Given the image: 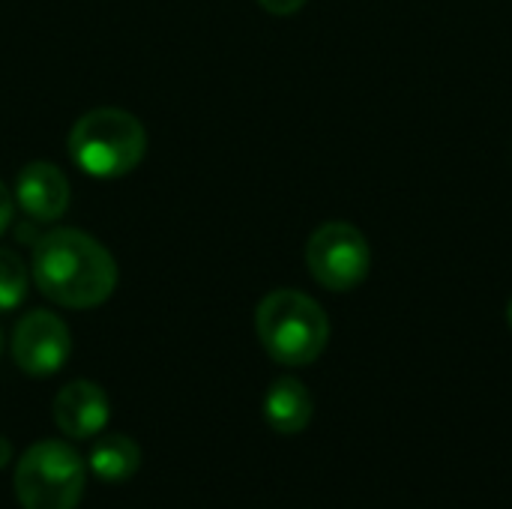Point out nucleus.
Listing matches in <instances>:
<instances>
[{
  "label": "nucleus",
  "mask_w": 512,
  "mask_h": 509,
  "mask_svg": "<svg viewBox=\"0 0 512 509\" xmlns=\"http://www.w3.org/2000/svg\"><path fill=\"white\" fill-rule=\"evenodd\" d=\"M306 264L327 291H351L369 276L372 249L351 222H324L306 243Z\"/></svg>",
  "instance_id": "obj_5"
},
{
  "label": "nucleus",
  "mask_w": 512,
  "mask_h": 509,
  "mask_svg": "<svg viewBox=\"0 0 512 509\" xmlns=\"http://www.w3.org/2000/svg\"><path fill=\"white\" fill-rule=\"evenodd\" d=\"M0 351H3V330H0Z\"/></svg>",
  "instance_id": "obj_16"
},
{
  "label": "nucleus",
  "mask_w": 512,
  "mask_h": 509,
  "mask_svg": "<svg viewBox=\"0 0 512 509\" xmlns=\"http://www.w3.org/2000/svg\"><path fill=\"white\" fill-rule=\"evenodd\" d=\"M507 324H510V330H512V297H510V303H507Z\"/></svg>",
  "instance_id": "obj_15"
},
{
  "label": "nucleus",
  "mask_w": 512,
  "mask_h": 509,
  "mask_svg": "<svg viewBox=\"0 0 512 509\" xmlns=\"http://www.w3.org/2000/svg\"><path fill=\"white\" fill-rule=\"evenodd\" d=\"M147 153V132L138 117L120 108L87 111L69 132L72 162L99 180L123 177L141 165Z\"/></svg>",
  "instance_id": "obj_3"
},
{
  "label": "nucleus",
  "mask_w": 512,
  "mask_h": 509,
  "mask_svg": "<svg viewBox=\"0 0 512 509\" xmlns=\"http://www.w3.org/2000/svg\"><path fill=\"white\" fill-rule=\"evenodd\" d=\"M69 180L51 162H30L18 171L15 201L33 222H54L69 207Z\"/></svg>",
  "instance_id": "obj_8"
},
{
  "label": "nucleus",
  "mask_w": 512,
  "mask_h": 509,
  "mask_svg": "<svg viewBox=\"0 0 512 509\" xmlns=\"http://www.w3.org/2000/svg\"><path fill=\"white\" fill-rule=\"evenodd\" d=\"M27 279L30 276L24 261L15 252L0 249V312L21 306V300L27 297Z\"/></svg>",
  "instance_id": "obj_11"
},
{
  "label": "nucleus",
  "mask_w": 512,
  "mask_h": 509,
  "mask_svg": "<svg viewBox=\"0 0 512 509\" xmlns=\"http://www.w3.org/2000/svg\"><path fill=\"white\" fill-rule=\"evenodd\" d=\"M30 276L36 288L63 309L102 306L117 288L111 252L78 228H54L33 246Z\"/></svg>",
  "instance_id": "obj_1"
},
{
  "label": "nucleus",
  "mask_w": 512,
  "mask_h": 509,
  "mask_svg": "<svg viewBox=\"0 0 512 509\" xmlns=\"http://www.w3.org/2000/svg\"><path fill=\"white\" fill-rule=\"evenodd\" d=\"M255 330L270 360L291 369L312 366L330 342L327 312L294 288L270 291L258 303Z\"/></svg>",
  "instance_id": "obj_2"
},
{
  "label": "nucleus",
  "mask_w": 512,
  "mask_h": 509,
  "mask_svg": "<svg viewBox=\"0 0 512 509\" xmlns=\"http://www.w3.org/2000/svg\"><path fill=\"white\" fill-rule=\"evenodd\" d=\"M12 216H15V201H12L9 189L3 186V180H0V237H3L6 228L12 225Z\"/></svg>",
  "instance_id": "obj_12"
},
{
  "label": "nucleus",
  "mask_w": 512,
  "mask_h": 509,
  "mask_svg": "<svg viewBox=\"0 0 512 509\" xmlns=\"http://www.w3.org/2000/svg\"><path fill=\"white\" fill-rule=\"evenodd\" d=\"M54 423L66 438L84 441L93 438L96 432L105 429L111 417L108 396L99 384L93 381H69L57 396H54Z\"/></svg>",
  "instance_id": "obj_7"
},
{
  "label": "nucleus",
  "mask_w": 512,
  "mask_h": 509,
  "mask_svg": "<svg viewBox=\"0 0 512 509\" xmlns=\"http://www.w3.org/2000/svg\"><path fill=\"white\" fill-rule=\"evenodd\" d=\"M315 414L312 393L297 378H279L264 396V420L279 435H300Z\"/></svg>",
  "instance_id": "obj_9"
},
{
  "label": "nucleus",
  "mask_w": 512,
  "mask_h": 509,
  "mask_svg": "<svg viewBox=\"0 0 512 509\" xmlns=\"http://www.w3.org/2000/svg\"><path fill=\"white\" fill-rule=\"evenodd\" d=\"M9 459H12V447H9V441H6V438H0V468H6V465H9Z\"/></svg>",
  "instance_id": "obj_14"
},
{
  "label": "nucleus",
  "mask_w": 512,
  "mask_h": 509,
  "mask_svg": "<svg viewBox=\"0 0 512 509\" xmlns=\"http://www.w3.org/2000/svg\"><path fill=\"white\" fill-rule=\"evenodd\" d=\"M84 486L87 468L63 441L33 444L15 468V498L24 509H75Z\"/></svg>",
  "instance_id": "obj_4"
},
{
  "label": "nucleus",
  "mask_w": 512,
  "mask_h": 509,
  "mask_svg": "<svg viewBox=\"0 0 512 509\" xmlns=\"http://www.w3.org/2000/svg\"><path fill=\"white\" fill-rule=\"evenodd\" d=\"M72 354L69 327L45 309L24 315L12 333V357L18 369L30 378H48L66 366Z\"/></svg>",
  "instance_id": "obj_6"
},
{
  "label": "nucleus",
  "mask_w": 512,
  "mask_h": 509,
  "mask_svg": "<svg viewBox=\"0 0 512 509\" xmlns=\"http://www.w3.org/2000/svg\"><path fill=\"white\" fill-rule=\"evenodd\" d=\"M87 465L99 480L123 483V480L135 477V471L141 468V450L126 435H108V438L96 441V447L87 456Z\"/></svg>",
  "instance_id": "obj_10"
},
{
  "label": "nucleus",
  "mask_w": 512,
  "mask_h": 509,
  "mask_svg": "<svg viewBox=\"0 0 512 509\" xmlns=\"http://www.w3.org/2000/svg\"><path fill=\"white\" fill-rule=\"evenodd\" d=\"M267 12H273V15H294V12H300L303 9V3L306 0H258Z\"/></svg>",
  "instance_id": "obj_13"
}]
</instances>
